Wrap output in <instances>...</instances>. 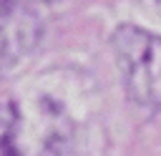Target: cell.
Here are the masks:
<instances>
[{
	"label": "cell",
	"instance_id": "obj_1",
	"mask_svg": "<svg viewBox=\"0 0 161 156\" xmlns=\"http://www.w3.org/2000/svg\"><path fill=\"white\" fill-rule=\"evenodd\" d=\"M111 43L126 93L138 106L161 108V35L138 25H118Z\"/></svg>",
	"mask_w": 161,
	"mask_h": 156
},
{
	"label": "cell",
	"instance_id": "obj_2",
	"mask_svg": "<svg viewBox=\"0 0 161 156\" xmlns=\"http://www.w3.org/2000/svg\"><path fill=\"white\" fill-rule=\"evenodd\" d=\"M40 40V20L28 8L8 5L0 10V73L15 68Z\"/></svg>",
	"mask_w": 161,
	"mask_h": 156
},
{
	"label": "cell",
	"instance_id": "obj_3",
	"mask_svg": "<svg viewBox=\"0 0 161 156\" xmlns=\"http://www.w3.org/2000/svg\"><path fill=\"white\" fill-rule=\"evenodd\" d=\"M18 106L15 103H0V146H13L15 131H18Z\"/></svg>",
	"mask_w": 161,
	"mask_h": 156
},
{
	"label": "cell",
	"instance_id": "obj_4",
	"mask_svg": "<svg viewBox=\"0 0 161 156\" xmlns=\"http://www.w3.org/2000/svg\"><path fill=\"white\" fill-rule=\"evenodd\" d=\"M8 5H10V0H0V10H5Z\"/></svg>",
	"mask_w": 161,
	"mask_h": 156
},
{
	"label": "cell",
	"instance_id": "obj_5",
	"mask_svg": "<svg viewBox=\"0 0 161 156\" xmlns=\"http://www.w3.org/2000/svg\"><path fill=\"white\" fill-rule=\"evenodd\" d=\"M23 3H50V0H23Z\"/></svg>",
	"mask_w": 161,
	"mask_h": 156
},
{
	"label": "cell",
	"instance_id": "obj_6",
	"mask_svg": "<svg viewBox=\"0 0 161 156\" xmlns=\"http://www.w3.org/2000/svg\"><path fill=\"white\" fill-rule=\"evenodd\" d=\"M156 3H158V5H161V0H156Z\"/></svg>",
	"mask_w": 161,
	"mask_h": 156
}]
</instances>
